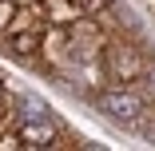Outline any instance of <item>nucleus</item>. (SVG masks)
Instances as JSON below:
<instances>
[{
	"label": "nucleus",
	"mask_w": 155,
	"mask_h": 151,
	"mask_svg": "<svg viewBox=\"0 0 155 151\" xmlns=\"http://www.w3.org/2000/svg\"><path fill=\"white\" fill-rule=\"evenodd\" d=\"M96 107H100V111H107L111 119L131 123V119L143 111V100H139L135 92H104V96H96Z\"/></svg>",
	"instance_id": "nucleus-1"
},
{
	"label": "nucleus",
	"mask_w": 155,
	"mask_h": 151,
	"mask_svg": "<svg viewBox=\"0 0 155 151\" xmlns=\"http://www.w3.org/2000/svg\"><path fill=\"white\" fill-rule=\"evenodd\" d=\"M52 135H56V123H52L48 115H44V119H28V123H24V139L36 143V147H44Z\"/></svg>",
	"instance_id": "nucleus-2"
},
{
	"label": "nucleus",
	"mask_w": 155,
	"mask_h": 151,
	"mask_svg": "<svg viewBox=\"0 0 155 151\" xmlns=\"http://www.w3.org/2000/svg\"><path fill=\"white\" fill-rule=\"evenodd\" d=\"M20 107H24V111H20L24 119H44V115H48V103H44L40 96H24V100H20Z\"/></svg>",
	"instance_id": "nucleus-3"
},
{
	"label": "nucleus",
	"mask_w": 155,
	"mask_h": 151,
	"mask_svg": "<svg viewBox=\"0 0 155 151\" xmlns=\"http://www.w3.org/2000/svg\"><path fill=\"white\" fill-rule=\"evenodd\" d=\"M139 68H143V64H139L135 56H119V52H115V60H111V72H115V76L123 72V80H131V76H135Z\"/></svg>",
	"instance_id": "nucleus-4"
},
{
	"label": "nucleus",
	"mask_w": 155,
	"mask_h": 151,
	"mask_svg": "<svg viewBox=\"0 0 155 151\" xmlns=\"http://www.w3.org/2000/svg\"><path fill=\"white\" fill-rule=\"evenodd\" d=\"M147 92H151V96H155V68H151V72H147Z\"/></svg>",
	"instance_id": "nucleus-5"
}]
</instances>
